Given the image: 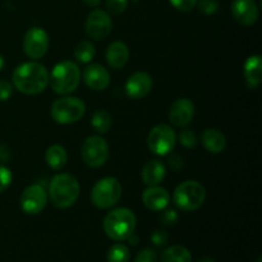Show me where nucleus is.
Here are the masks:
<instances>
[{
  "label": "nucleus",
  "instance_id": "nucleus-1",
  "mask_svg": "<svg viewBox=\"0 0 262 262\" xmlns=\"http://www.w3.org/2000/svg\"><path fill=\"white\" fill-rule=\"evenodd\" d=\"M13 86L25 95H38L48 87L49 72L37 61H27L14 69Z\"/></svg>",
  "mask_w": 262,
  "mask_h": 262
},
{
  "label": "nucleus",
  "instance_id": "nucleus-2",
  "mask_svg": "<svg viewBox=\"0 0 262 262\" xmlns=\"http://www.w3.org/2000/svg\"><path fill=\"white\" fill-rule=\"evenodd\" d=\"M81 187L74 176L68 173L56 174L49 184V197L58 209H68L76 204L79 197Z\"/></svg>",
  "mask_w": 262,
  "mask_h": 262
},
{
  "label": "nucleus",
  "instance_id": "nucleus-3",
  "mask_svg": "<svg viewBox=\"0 0 262 262\" xmlns=\"http://www.w3.org/2000/svg\"><path fill=\"white\" fill-rule=\"evenodd\" d=\"M104 230L113 241H127L135 233L137 219L132 210L118 207L105 216Z\"/></svg>",
  "mask_w": 262,
  "mask_h": 262
},
{
  "label": "nucleus",
  "instance_id": "nucleus-4",
  "mask_svg": "<svg viewBox=\"0 0 262 262\" xmlns=\"http://www.w3.org/2000/svg\"><path fill=\"white\" fill-rule=\"evenodd\" d=\"M81 81V72L78 66L71 60H64L56 64L49 74V83L55 94L69 95L78 87Z\"/></svg>",
  "mask_w": 262,
  "mask_h": 262
},
{
  "label": "nucleus",
  "instance_id": "nucleus-5",
  "mask_svg": "<svg viewBox=\"0 0 262 262\" xmlns=\"http://www.w3.org/2000/svg\"><path fill=\"white\" fill-rule=\"evenodd\" d=\"M205 187L197 181H186L179 184L173 194V201L182 211H194L204 205Z\"/></svg>",
  "mask_w": 262,
  "mask_h": 262
},
{
  "label": "nucleus",
  "instance_id": "nucleus-6",
  "mask_svg": "<svg viewBox=\"0 0 262 262\" xmlns=\"http://www.w3.org/2000/svg\"><path fill=\"white\" fill-rule=\"evenodd\" d=\"M50 113L59 124H72L82 119L86 113V105L78 97H61L53 102Z\"/></svg>",
  "mask_w": 262,
  "mask_h": 262
},
{
  "label": "nucleus",
  "instance_id": "nucleus-7",
  "mask_svg": "<svg viewBox=\"0 0 262 262\" xmlns=\"http://www.w3.org/2000/svg\"><path fill=\"white\" fill-rule=\"evenodd\" d=\"M122 196V184L114 177H106L96 182L91 191V201L99 209L113 207Z\"/></svg>",
  "mask_w": 262,
  "mask_h": 262
},
{
  "label": "nucleus",
  "instance_id": "nucleus-8",
  "mask_svg": "<svg viewBox=\"0 0 262 262\" xmlns=\"http://www.w3.org/2000/svg\"><path fill=\"white\" fill-rule=\"evenodd\" d=\"M177 142V135L168 124H158L150 130L147 137L148 148L155 155L165 156L173 151Z\"/></svg>",
  "mask_w": 262,
  "mask_h": 262
},
{
  "label": "nucleus",
  "instance_id": "nucleus-9",
  "mask_svg": "<svg viewBox=\"0 0 262 262\" xmlns=\"http://www.w3.org/2000/svg\"><path fill=\"white\" fill-rule=\"evenodd\" d=\"M109 158V145L100 136H90L82 145V159L91 168H100Z\"/></svg>",
  "mask_w": 262,
  "mask_h": 262
},
{
  "label": "nucleus",
  "instance_id": "nucleus-10",
  "mask_svg": "<svg viewBox=\"0 0 262 262\" xmlns=\"http://www.w3.org/2000/svg\"><path fill=\"white\" fill-rule=\"evenodd\" d=\"M49 49V35L40 27H32L23 38V51L30 59L37 60L45 56Z\"/></svg>",
  "mask_w": 262,
  "mask_h": 262
},
{
  "label": "nucleus",
  "instance_id": "nucleus-11",
  "mask_svg": "<svg viewBox=\"0 0 262 262\" xmlns=\"http://www.w3.org/2000/svg\"><path fill=\"white\" fill-rule=\"evenodd\" d=\"M86 33L94 40H104L110 35L113 28V20L109 13L102 9H95L86 19Z\"/></svg>",
  "mask_w": 262,
  "mask_h": 262
},
{
  "label": "nucleus",
  "instance_id": "nucleus-12",
  "mask_svg": "<svg viewBox=\"0 0 262 262\" xmlns=\"http://www.w3.org/2000/svg\"><path fill=\"white\" fill-rule=\"evenodd\" d=\"M48 204V194L40 184H32L23 191L20 196V207L28 215L40 214Z\"/></svg>",
  "mask_w": 262,
  "mask_h": 262
},
{
  "label": "nucleus",
  "instance_id": "nucleus-13",
  "mask_svg": "<svg viewBox=\"0 0 262 262\" xmlns=\"http://www.w3.org/2000/svg\"><path fill=\"white\" fill-rule=\"evenodd\" d=\"M152 89V78L146 72H136L125 82V94L132 100L147 96Z\"/></svg>",
  "mask_w": 262,
  "mask_h": 262
},
{
  "label": "nucleus",
  "instance_id": "nucleus-14",
  "mask_svg": "<svg viewBox=\"0 0 262 262\" xmlns=\"http://www.w3.org/2000/svg\"><path fill=\"white\" fill-rule=\"evenodd\" d=\"M194 115V105L189 99H178L173 102L169 110V119L176 127L184 128L192 122Z\"/></svg>",
  "mask_w": 262,
  "mask_h": 262
},
{
  "label": "nucleus",
  "instance_id": "nucleus-15",
  "mask_svg": "<svg viewBox=\"0 0 262 262\" xmlns=\"http://www.w3.org/2000/svg\"><path fill=\"white\" fill-rule=\"evenodd\" d=\"M232 14L242 26H252L258 18V8L255 0H234Z\"/></svg>",
  "mask_w": 262,
  "mask_h": 262
},
{
  "label": "nucleus",
  "instance_id": "nucleus-16",
  "mask_svg": "<svg viewBox=\"0 0 262 262\" xmlns=\"http://www.w3.org/2000/svg\"><path fill=\"white\" fill-rule=\"evenodd\" d=\"M83 81L94 91H104L110 84V74L101 64H90L83 72Z\"/></svg>",
  "mask_w": 262,
  "mask_h": 262
},
{
  "label": "nucleus",
  "instance_id": "nucleus-17",
  "mask_svg": "<svg viewBox=\"0 0 262 262\" xmlns=\"http://www.w3.org/2000/svg\"><path fill=\"white\" fill-rule=\"evenodd\" d=\"M142 201L147 209L152 211H163L170 202V194L163 187L148 186V188L143 191Z\"/></svg>",
  "mask_w": 262,
  "mask_h": 262
},
{
  "label": "nucleus",
  "instance_id": "nucleus-18",
  "mask_svg": "<svg viewBox=\"0 0 262 262\" xmlns=\"http://www.w3.org/2000/svg\"><path fill=\"white\" fill-rule=\"evenodd\" d=\"M129 59V49L122 41H114L106 49V61L113 69H122Z\"/></svg>",
  "mask_w": 262,
  "mask_h": 262
},
{
  "label": "nucleus",
  "instance_id": "nucleus-19",
  "mask_svg": "<svg viewBox=\"0 0 262 262\" xmlns=\"http://www.w3.org/2000/svg\"><path fill=\"white\" fill-rule=\"evenodd\" d=\"M201 141L204 147L211 154H220L225 150L227 138L220 130L215 128H207L202 132Z\"/></svg>",
  "mask_w": 262,
  "mask_h": 262
},
{
  "label": "nucleus",
  "instance_id": "nucleus-20",
  "mask_svg": "<svg viewBox=\"0 0 262 262\" xmlns=\"http://www.w3.org/2000/svg\"><path fill=\"white\" fill-rule=\"evenodd\" d=\"M165 165L160 160H150L142 169V181L147 186H158L165 177Z\"/></svg>",
  "mask_w": 262,
  "mask_h": 262
},
{
  "label": "nucleus",
  "instance_id": "nucleus-21",
  "mask_svg": "<svg viewBox=\"0 0 262 262\" xmlns=\"http://www.w3.org/2000/svg\"><path fill=\"white\" fill-rule=\"evenodd\" d=\"M246 83L250 89H256L262 81V60L260 55H252L245 63Z\"/></svg>",
  "mask_w": 262,
  "mask_h": 262
},
{
  "label": "nucleus",
  "instance_id": "nucleus-22",
  "mask_svg": "<svg viewBox=\"0 0 262 262\" xmlns=\"http://www.w3.org/2000/svg\"><path fill=\"white\" fill-rule=\"evenodd\" d=\"M45 160L51 169L60 170L61 168L66 166L67 160H68L66 148L60 145L50 146L45 152Z\"/></svg>",
  "mask_w": 262,
  "mask_h": 262
},
{
  "label": "nucleus",
  "instance_id": "nucleus-23",
  "mask_svg": "<svg viewBox=\"0 0 262 262\" xmlns=\"http://www.w3.org/2000/svg\"><path fill=\"white\" fill-rule=\"evenodd\" d=\"M161 262H192V255L184 246H171L164 250L160 257Z\"/></svg>",
  "mask_w": 262,
  "mask_h": 262
},
{
  "label": "nucleus",
  "instance_id": "nucleus-24",
  "mask_svg": "<svg viewBox=\"0 0 262 262\" xmlns=\"http://www.w3.org/2000/svg\"><path fill=\"white\" fill-rule=\"evenodd\" d=\"M73 54L74 58L79 63H90L95 58L96 50H95V46L92 42H90V41H81V42L76 45Z\"/></svg>",
  "mask_w": 262,
  "mask_h": 262
},
{
  "label": "nucleus",
  "instance_id": "nucleus-25",
  "mask_svg": "<svg viewBox=\"0 0 262 262\" xmlns=\"http://www.w3.org/2000/svg\"><path fill=\"white\" fill-rule=\"evenodd\" d=\"M91 124L99 133H106L112 125V115L105 109L96 110L91 118Z\"/></svg>",
  "mask_w": 262,
  "mask_h": 262
},
{
  "label": "nucleus",
  "instance_id": "nucleus-26",
  "mask_svg": "<svg viewBox=\"0 0 262 262\" xmlns=\"http://www.w3.org/2000/svg\"><path fill=\"white\" fill-rule=\"evenodd\" d=\"M130 257V252L127 246L117 245L112 246L110 250L107 251V262H128Z\"/></svg>",
  "mask_w": 262,
  "mask_h": 262
},
{
  "label": "nucleus",
  "instance_id": "nucleus-27",
  "mask_svg": "<svg viewBox=\"0 0 262 262\" xmlns=\"http://www.w3.org/2000/svg\"><path fill=\"white\" fill-rule=\"evenodd\" d=\"M196 5L199 10L206 15L215 14L219 10V2L217 0H197Z\"/></svg>",
  "mask_w": 262,
  "mask_h": 262
},
{
  "label": "nucleus",
  "instance_id": "nucleus-28",
  "mask_svg": "<svg viewBox=\"0 0 262 262\" xmlns=\"http://www.w3.org/2000/svg\"><path fill=\"white\" fill-rule=\"evenodd\" d=\"M179 141H181L182 146H184L186 148H193L197 143L196 133L192 129L184 128V129L181 130V133H179Z\"/></svg>",
  "mask_w": 262,
  "mask_h": 262
},
{
  "label": "nucleus",
  "instance_id": "nucleus-29",
  "mask_svg": "<svg viewBox=\"0 0 262 262\" xmlns=\"http://www.w3.org/2000/svg\"><path fill=\"white\" fill-rule=\"evenodd\" d=\"M106 9L112 14H122L128 7V0H106Z\"/></svg>",
  "mask_w": 262,
  "mask_h": 262
},
{
  "label": "nucleus",
  "instance_id": "nucleus-30",
  "mask_svg": "<svg viewBox=\"0 0 262 262\" xmlns=\"http://www.w3.org/2000/svg\"><path fill=\"white\" fill-rule=\"evenodd\" d=\"M12 173L9 169L4 165H0V193L5 191L12 183Z\"/></svg>",
  "mask_w": 262,
  "mask_h": 262
},
{
  "label": "nucleus",
  "instance_id": "nucleus-31",
  "mask_svg": "<svg viewBox=\"0 0 262 262\" xmlns=\"http://www.w3.org/2000/svg\"><path fill=\"white\" fill-rule=\"evenodd\" d=\"M135 262H158V253L152 248H143L138 252Z\"/></svg>",
  "mask_w": 262,
  "mask_h": 262
},
{
  "label": "nucleus",
  "instance_id": "nucleus-32",
  "mask_svg": "<svg viewBox=\"0 0 262 262\" xmlns=\"http://www.w3.org/2000/svg\"><path fill=\"white\" fill-rule=\"evenodd\" d=\"M169 3L181 12H191L196 7L197 0H169Z\"/></svg>",
  "mask_w": 262,
  "mask_h": 262
},
{
  "label": "nucleus",
  "instance_id": "nucleus-33",
  "mask_svg": "<svg viewBox=\"0 0 262 262\" xmlns=\"http://www.w3.org/2000/svg\"><path fill=\"white\" fill-rule=\"evenodd\" d=\"M13 90H14L13 83H10L9 81H5V79H2L0 81V101H7L12 96Z\"/></svg>",
  "mask_w": 262,
  "mask_h": 262
},
{
  "label": "nucleus",
  "instance_id": "nucleus-34",
  "mask_svg": "<svg viewBox=\"0 0 262 262\" xmlns=\"http://www.w3.org/2000/svg\"><path fill=\"white\" fill-rule=\"evenodd\" d=\"M177 220H178V214H177L176 210L173 209L166 210V211H164V214L161 215V222H163V224L165 225L174 224Z\"/></svg>",
  "mask_w": 262,
  "mask_h": 262
},
{
  "label": "nucleus",
  "instance_id": "nucleus-35",
  "mask_svg": "<svg viewBox=\"0 0 262 262\" xmlns=\"http://www.w3.org/2000/svg\"><path fill=\"white\" fill-rule=\"evenodd\" d=\"M151 241L155 246H164L166 242H168V235H166L165 232L163 230H156L154 232V234L151 235Z\"/></svg>",
  "mask_w": 262,
  "mask_h": 262
},
{
  "label": "nucleus",
  "instance_id": "nucleus-36",
  "mask_svg": "<svg viewBox=\"0 0 262 262\" xmlns=\"http://www.w3.org/2000/svg\"><path fill=\"white\" fill-rule=\"evenodd\" d=\"M169 165L174 169V170H178L183 166V159L179 155H171L169 158Z\"/></svg>",
  "mask_w": 262,
  "mask_h": 262
},
{
  "label": "nucleus",
  "instance_id": "nucleus-37",
  "mask_svg": "<svg viewBox=\"0 0 262 262\" xmlns=\"http://www.w3.org/2000/svg\"><path fill=\"white\" fill-rule=\"evenodd\" d=\"M10 159V150L7 145H0V163H7Z\"/></svg>",
  "mask_w": 262,
  "mask_h": 262
},
{
  "label": "nucleus",
  "instance_id": "nucleus-38",
  "mask_svg": "<svg viewBox=\"0 0 262 262\" xmlns=\"http://www.w3.org/2000/svg\"><path fill=\"white\" fill-rule=\"evenodd\" d=\"M100 2H101V0H82V3H83L84 5H87V7H91V8L97 7V5L100 4Z\"/></svg>",
  "mask_w": 262,
  "mask_h": 262
},
{
  "label": "nucleus",
  "instance_id": "nucleus-39",
  "mask_svg": "<svg viewBox=\"0 0 262 262\" xmlns=\"http://www.w3.org/2000/svg\"><path fill=\"white\" fill-rule=\"evenodd\" d=\"M200 262H215V261L210 257H204L202 260H200Z\"/></svg>",
  "mask_w": 262,
  "mask_h": 262
},
{
  "label": "nucleus",
  "instance_id": "nucleus-40",
  "mask_svg": "<svg viewBox=\"0 0 262 262\" xmlns=\"http://www.w3.org/2000/svg\"><path fill=\"white\" fill-rule=\"evenodd\" d=\"M3 67H4V59H3V56L0 55V71L3 69Z\"/></svg>",
  "mask_w": 262,
  "mask_h": 262
}]
</instances>
